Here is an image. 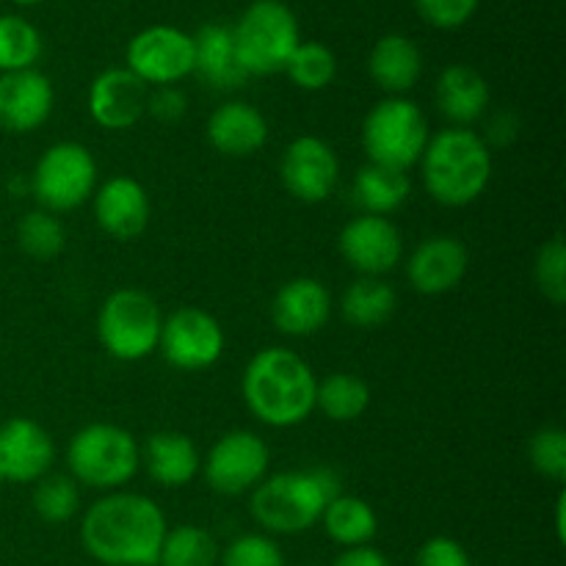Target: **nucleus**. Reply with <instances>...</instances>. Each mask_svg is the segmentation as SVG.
I'll list each match as a JSON object with an SVG mask.
<instances>
[{
	"instance_id": "f257e3e1",
	"label": "nucleus",
	"mask_w": 566,
	"mask_h": 566,
	"mask_svg": "<svg viewBox=\"0 0 566 566\" xmlns=\"http://www.w3.org/2000/svg\"><path fill=\"white\" fill-rule=\"evenodd\" d=\"M166 514L142 492H105L83 512V551L103 566H158Z\"/></svg>"
},
{
	"instance_id": "f03ea898",
	"label": "nucleus",
	"mask_w": 566,
	"mask_h": 566,
	"mask_svg": "<svg viewBox=\"0 0 566 566\" xmlns=\"http://www.w3.org/2000/svg\"><path fill=\"white\" fill-rule=\"evenodd\" d=\"M315 370L307 359L285 346H269L243 368V403L260 423L293 429L315 412Z\"/></svg>"
},
{
	"instance_id": "7ed1b4c3",
	"label": "nucleus",
	"mask_w": 566,
	"mask_h": 566,
	"mask_svg": "<svg viewBox=\"0 0 566 566\" xmlns=\"http://www.w3.org/2000/svg\"><path fill=\"white\" fill-rule=\"evenodd\" d=\"M423 188L442 208H468L492 180V149L473 127L431 133L420 158Z\"/></svg>"
},
{
	"instance_id": "20e7f679",
	"label": "nucleus",
	"mask_w": 566,
	"mask_h": 566,
	"mask_svg": "<svg viewBox=\"0 0 566 566\" xmlns=\"http://www.w3.org/2000/svg\"><path fill=\"white\" fill-rule=\"evenodd\" d=\"M340 495L332 468L285 470L265 475L249 497V514L269 536H296L321 523L326 503Z\"/></svg>"
},
{
	"instance_id": "39448f33",
	"label": "nucleus",
	"mask_w": 566,
	"mask_h": 566,
	"mask_svg": "<svg viewBox=\"0 0 566 566\" xmlns=\"http://www.w3.org/2000/svg\"><path fill=\"white\" fill-rule=\"evenodd\" d=\"M66 468L88 490L116 492L130 484L142 468V446L127 429L114 423H88L66 446Z\"/></svg>"
},
{
	"instance_id": "423d86ee",
	"label": "nucleus",
	"mask_w": 566,
	"mask_h": 566,
	"mask_svg": "<svg viewBox=\"0 0 566 566\" xmlns=\"http://www.w3.org/2000/svg\"><path fill=\"white\" fill-rule=\"evenodd\" d=\"M429 138V119L409 97L379 99L363 122V149L368 164L409 171L420 164Z\"/></svg>"
},
{
	"instance_id": "0eeeda50",
	"label": "nucleus",
	"mask_w": 566,
	"mask_h": 566,
	"mask_svg": "<svg viewBox=\"0 0 566 566\" xmlns=\"http://www.w3.org/2000/svg\"><path fill=\"white\" fill-rule=\"evenodd\" d=\"M238 59L247 75H276L302 42L298 20L282 0H254L232 25Z\"/></svg>"
},
{
	"instance_id": "6e6552de",
	"label": "nucleus",
	"mask_w": 566,
	"mask_h": 566,
	"mask_svg": "<svg viewBox=\"0 0 566 566\" xmlns=\"http://www.w3.org/2000/svg\"><path fill=\"white\" fill-rule=\"evenodd\" d=\"M164 313L149 293L119 287L97 313L99 346L119 363H138L158 352Z\"/></svg>"
},
{
	"instance_id": "1a4fd4ad",
	"label": "nucleus",
	"mask_w": 566,
	"mask_h": 566,
	"mask_svg": "<svg viewBox=\"0 0 566 566\" xmlns=\"http://www.w3.org/2000/svg\"><path fill=\"white\" fill-rule=\"evenodd\" d=\"M97 191V160L77 142L50 144L39 155L31 175V193L39 208L50 213H70L92 202Z\"/></svg>"
},
{
	"instance_id": "9d476101",
	"label": "nucleus",
	"mask_w": 566,
	"mask_h": 566,
	"mask_svg": "<svg viewBox=\"0 0 566 566\" xmlns=\"http://www.w3.org/2000/svg\"><path fill=\"white\" fill-rule=\"evenodd\" d=\"M271 451L260 434L235 429L221 434L202 457L205 484L224 497L247 495L269 475Z\"/></svg>"
},
{
	"instance_id": "9b49d317",
	"label": "nucleus",
	"mask_w": 566,
	"mask_h": 566,
	"mask_svg": "<svg viewBox=\"0 0 566 566\" xmlns=\"http://www.w3.org/2000/svg\"><path fill=\"white\" fill-rule=\"evenodd\" d=\"M127 70L155 86H177L193 75V36L175 25H149L127 42Z\"/></svg>"
},
{
	"instance_id": "f8f14e48",
	"label": "nucleus",
	"mask_w": 566,
	"mask_h": 566,
	"mask_svg": "<svg viewBox=\"0 0 566 566\" xmlns=\"http://www.w3.org/2000/svg\"><path fill=\"white\" fill-rule=\"evenodd\" d=\"M158 352L166 363L186 374L210 368L224 354V329L202 307H180L166 315L160 326Z\"/></svg>"
},
{
	"instance_id": "ddd939ff",
	"label": "nucleus",
	"mask_w": 566,
	"mask_h": 566,
	"mask_svg": "<svg viewBox=\"0 0 566 566\" xmlns=\"http://www.w3.org/2000/svg\"><path fill=\"white\" fill-rule=\"evenodd\" d=\"M280 177L293 199L304 205H321L337 191L340 160L324 138L298 136L282 153Z\"/></svg>"
},
{
	"instance_id": "4468645a",
	"label": "nucleus",
	"mask_w": 566,
	"mask_h": 566,
	"mask_svg": "<svg viewBox=\"0 0 566 566\" xmlns=\"http://www.w3.org/2000/svg\"><path fill=\"white\" fill-rule=\"evenodd\" d=\"M337 249L359 276H385L403 260L401 230L387 216L359 213L340 230Z\"/></svg>"
},
{
	"instance_id": "2eb2a0df",
	"label": "nucleus",
	"mask_w": 566,
	"mask_h": 566,
	"mask_svg": "<svg viewBox=\"0 0 566 566\" xmlns=\"http://www.w3.org/2000/svg\"><path fill=\"white\" fill-rule=\"evenodd\" d=\"M55 462V442L44 426L31 418H9L0 423V481L36 484Z\"/></svg>"
},
{
	"instance_id": "dca6fc26",
	"label": "nucleus",
	"mask_w": 566,
	"mask_h": 566,
	"mask_svg": "<svg viewBox=\"0 0 566 566\" xmlns=\"http://www.w3.org/2000/svg\"><path fill=\"white\" fill-rule=\"evenodd\" d=\"M147 83L138 81L127 66H111L88 86V116L103 130H130L147 116Z\"/></svg>"
},
{
	"instance_id": "f3484780",
	"label": "nucleus",
	"mask_w": 566,
	"mask_h": 566,
	"mask_svg": "<svg viewBox=\"0 0 566 566\" xmlns=\"http://www.w3.org/2000/svg\"><path fill=\"white\" fill-rule=\"evenodd\" d=\"M92 208L99 230L116 241H136L138 235H144L153 213L147 188L127 175L108 177L103 186H97Z\"/></svg>"
},
{
	"instance_id": "a211bd4d",
	"label": "nucleus",
	"mask_w": 566,
	"mask_h": 566,
	"mask_svg": "<svg viewBox=\"0 0 566 566\" xmlns=\"http://www.w3.org/2000/svg\"><path fill=\"white\" fill-rule=\"evenodd\" d=\"M55 88L39 70L3 72L0 75V130L25 136L50 119Z\"/></svg>"
},
{
	"instance_id": "6ab92c4d",
	"label": "nucleus",
	"mask_w": 566,
	"mask_h": 566,
	"mask_svg": "<svg viewBox=\"0 0 566 566\" xmlns=\"http://www.w3.org/2000/svg\"><path fill=\"white\" fill-rule=\"evenodd\" d=\"M470 254L459 238H423L407 258V280L423 296H442L462 285L468 274Z\"/></svg>"
},
{
	"instance_id": "aec40b11",
	"label": "nucleus",
	"mask_w": 566,
	"mask_h": 566,
	"mask_svg": "<svg viewBox=\"0 0 566 566\" xmlns=\"http://www.w3.org/2000/svg\"><path fill=\"white\" fill-rule=\"evenodd\" d=\"M332 293L315 276H296L276 291L271 302V321L287 337L318 335L332 318Z\"/></svg>"
},
{
	"instance_id": "412c9836",
	"label": "nucleus",
	"mask_w": 566,
	"mask_h": 566,
	"mask_svg": "<svg viewBox=\"0 0 566 566\" xmlns=\"http://www.w3.org/2000/svg\"><path fill=\"white\" fill-rule=\"evenodd\" d=\"M193 75L213 92H235L249 81L238 59L232 25L205 22L193 33Z\"/></svg>"
},
{
	"instance_id": "4be33fe9",
	"label": "nucleus",
	"mask_w": 566,
	"mask_h": 566,
	"mask_svg": "<svg viewBox=\"0 0 566 566\" xmlns=\"http://www.w3.org/2000/svg\"><path fill=\"white\" fill-rule=\"evenodd\" d=\"M205 133L216 153L227 158H249L269 142V122L252 103L227 99L208 116Z\"/></svg>"
},
{
	"instance_id": "5701e85b",
	"label": "nucleus",
	"mask_w": 566,
	"mask_h": 566,
	"mask_svg": "<svg viewBox=\"0 0 566 566\" xmlns=\"http://www.w3.org/2000/svg\"><path fill=\"white\" fill-rule=\"evenodd\" d=\"M490 83L475 66L448 64L434 86V103L451 127H473L490 108Z\"/></svg>"
},
{
	"instance_id": "b1692460",
	"label": "nucleus",
	"mask_w": 566,
	"mask_h": 566,
	"mask_svg": "<svg viewBox=\"0 0 566 566\" xmlns=\"http://www.w3.org/2000/svg\"><path fill=\"white\" fill-rule=\"evenodd\" d=\"M368 75L387 97H407L423 75V53L403 33H387L370 48Z\"/></svg>"
},
{
	"instance_id": "393cba45",
	"label": "nucleus",
	"mask_w": 566,
	"mask_h": 566,
	"mask_svg": "<svg viewBox=\"0 0 566 566\" xmlns=\"http://www.w3.org/2000/svg\"><path fill=\"white\" fill-rule=\"evenodd\" d=\"M142 464L147 468V475L158 486L166 490H180L191 484L202 468L197 446L182 431H155L142 448Z\"/></svg>"
},
{
	"instance_id": "a878e982",
	"label": "nucleus",
	"mask_w": 566,
	"mask_h": 566,
	"mask_svg": "<svg viewBox=\"0 0 566 566\" xmlns=\"http://www.w3.org/2000/svg\"><path fill=\"white\" fill-rule=\"evenodd\" d=\"M352 197L354 205L363 213L387 216L390 219V213L403 208L407 199L412 197V180H409V171L390 169V166L379 164H365L354 175Z\"/></svg>"
},
{
	"instance_id": "bb28decb",
	"label": "nucleus",
	"mask_w": 566,
	"mask_h": 566,
	"mask_svg": "<svg viewBox=\"0 0 566 566\" xmlns=\"http://www.w3.org/2000/svg\"><path fill=\"white\" fill-rule=\"evenodd\" d=\"M396 310L398 293L385 276H357L340 296V315L354 329H379Z\"/></svg>"
},
{
	"instance_id": "cd10ccee",
	"label": "nucleus",
	"mask_w": 566,
	"mask_h": 566,
	"mask_svg": "<svg viewBox=\"0 0 566 566\" xmlns=\"http://www.w3.org/2000/svg\"><path fill=\"white\" fill-rule=\"evenodd\" d=\"M326 536L343 551L348 547H365L374 542L376 531H379V517H376L374 506L357 495H335L326 503L324 514H321Z\"/></svg>"
},
{
	"instance_id": "c85d7f7f",
	"label": "nucleus",
	"mask_w": 566,
	"mask_h": 566,
	"mask_svg": "<svg viewBox=\"0 0 566 566\" xmlns=\"http://www.w3.org/2000/svg\"><path fill=\"white\" fill-rule=\"evenodd\" d=\"M370 407L368 381L354 374H329L315 387V409L324 412L332 423H354Z\"/></svg>"
},
{
	"instance_id": "c756f323",
	"label": "nucleus",
	"mask_w": 566,
	"mask_h": 566,
	"mask_svg": "<svg viewBox=\"0 0 566 566\" xmlns=\"http://www.w3.org/2000/svg\"><path fill=\"white\" fill-rule=\"evenodd\" d=\"M221 547L202 525H175L166 531L158 566H219Z\"/></svg>"
},
{
	"instance_id": "7c9ffc66",
	"label": "nucleus",
	"mask_w": 566,
	"mask_h": 566,
	"mask_svg": "<svg viewBox=\"0 0 566 566\" xmlns=\"http://www.w3.org/2000/svg\"><path fill=\"white\" fill-rule=\"evenodd\" d=\"M42 55V33L20 14H0V75L33 70Z\"/></svg>"
},
{
	"instance_id": "2f4dec72",
	"label": "nucleus",
	"mask_w": 566,
	"mask_h": 566,
	"mask_svg": "<svg viewBox=\"0 0 566 566\" xmlns=\"http://www.w3.org/2000/svg\"><path fill=\"white\" fill-rule=\"evenodd\" d=\"M31 503L44 523H70L81 512V484L70 473H48L33 486Z\"/></svg>"
},
{
	"instance_id": "473e14b6",
	"label": "nucleus",
	"mask_w": 566,
	"mask_h": 566,
	"mask_svg": "<svg viewBox=\"0 0 566 566\" xmlns=\"http://www.w3.org/2000/svg\"><path fill=\"white\" fill-rule=\"evenodd\" d=\"M282 72H285V75L291 77L293 86H298L302 92H324V88H329L332 81H335L337 59L326 44L298 42V48L293 50Z\"/></svg>"
},
{
	"instance_id": "72a5a7b5",
	"label": "nucleus",
	"mask_w": 566,
	"mask_h": 566,
	"mask_svg": "<svg viewBox=\"0 0 566 566\" xmlns=\"http://www.w3.org/2000/svg\"><path fill=\"white\" fill-rule=\"evenodd\" d=\"M17 243L33 260H53L64 252L66 230L50 210H28L17 224Z\"/></svg>"
},
{
	"instance_id": "f704fd0d",
	"label": "nucleus",
	"mask_w": 566,
	"mask_h": 566,
	"mask_svg": "<svg viewBox=\"0 0 566 566\" xmlns=\"http://www.w3.org/2000/svg\"><path fill=\"white\" fill-rule=\"evenodd\" d=\"M534 280L542 296L551 304L562 307L566 302V247L564 235H553L536 252Z\"/></svg>"
},
{
	"instance_id": "c9c22d12",
	"label": "nucleus",
	"mask_w": 566,
	"mask_h": 566,
	"mask_svg": "<svg viewBox=\"0 0 566 566\" xmlns=\"http://www.w3.org/2000/svg\"><path fill=\"white\" fill-rule=\"evenodd\" d=\"M219 566H285V553L269 534H241L221 551Z\"/></svg>"
},
{
	"instance_id": "e433bc0d",
	"label": "nucleus",
	"mask_w": 566,
	"mask_h": 566,
	"mask_svg": "<svg viewBox=\"0 0 566 566\" xmlns=\"http://www.w3.org/2000/svg\"><path fill=\"white\" fill-rule=\"evenodd\" d=\"M531 468L551 481L566 479V431L558 426H545L528 442Z\"/></svg>"
},
{
	"instance_id": "4c0bfd02",
	"label": "nucleus",
	"mask_w": 566,
	"mask_h": 566,
	"mask_svg": "<svg viewBox=\"0 0 566 566\" xmlns=\"http://www.w3.org/2000/svg\"><path fill=\"white\" fill-rule=\"evenodd\" d=\"M481 0H415L420 20L437 31H457L468 25Z\"/></svg>"
},
{
	"instance_id": "58836bf2",
	"label": "nucleus",
	"mask_w": 566,
	"mask_h": 566,
	"mask_svg": "<svg viewBox=\"0 0 566 566\" xmlns=\"http://www.w3.org/2000/svg\"><path fill=\"white\" fill-rule=\"evenodd\" d=\"M415 566H473V562L457 539L431 536L415 553Z\"/></svg>"
},
{
	"instance_id": "ea45409f",
	"label": "nucleus",
	"mask_w": 566,
	"mask_h": 566,
	"mask_svg": "<svg viewBox=\"0 0 566 566\" xmlns=\"http://www.w3.org/2000/svg\"><path fill=\"white\" fill-rule=\"evenodd\" d=\"M188 97L180 86H155L149 88L147 114L160 125H177L186 116Z\"/></svg>"
},
{
	"instance_id": "a19ab883",
	"label": "nucleus",
	"mask_w": 566,
	"mask_h": 566,
	"mask_svg": "<svg viewBox=\"0 0 566 566\" xmlns=\"http://www.w3.org/2000/svg\"><path fill=\"white\" fill-rule=\"evenodd\" d=\"M520 130H523V125H520L517 114H512V111H501V114H495L492 119H486V130H484V144L486 147H512L514 142L520 138Z\"/></svg>"
},
{
	"instance_id": "79ce46f5",
	"label": "nucleus",
	"mask_w": 566,
	"mask_h": 566,
	"mask_svg": "<svg viewBox=\"0 0 566 566\" xmlns=\"http://www.w3.org/2000/svg\"><path fill=\"white\" fill-rule=\"evenodd\" d=\"M332 566H392V564L390 558H387L381 551H376L374 545H365V547H348V551H343L340 556L332 562Z\"/></svg>"
},
{
	"instance_id": "37998d69",
	"label": "nucleus",
	"mask_w": 566,
	"mask_h": 566,
	"mask_svg": "<svg viewBox=\"0 0 566 566\" xmlns=\"http://www.w3.org/2000/svg\"><path fill=\"white\" fill-rule=\"evenodd\" d=\"M564 509H566V495L562 492L556 501V534H558V542H564Z\"/></svg>"
},
{
	"instance_id": "c03bdc74",
	"label": "nucleus",
	"mask_w": 566,
	"mask_h": 566,
	"mask_svg": "<svg viewBox=\"0 0 566 566\" xmlns=\"http://www.w3.org/2000/svg\"><path fill=\"white\" fill-rule=\"evenodd\" d=\"M9 3H14V6H36V3H42V0H9Z\"/></svg>"
}]
</instances>
